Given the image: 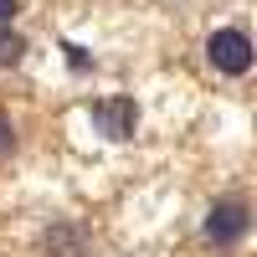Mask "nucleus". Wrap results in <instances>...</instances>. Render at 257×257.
I'll return each instance as SVG.
<instances>
[{
  "instance_id": "f257e3e1",
  "label": "nucleus",
  "mask_w": 257,
  "mask_h": 257,
  "mask_svg": "<svg viewBox=\"0 0 257 257\" xmlns=\"http://www.w3.org/2000/svg\"><path fill=\"white\" fill-rule=\"evenodd\" d=\"M201 231H206L211 247H242L247 231H252V206H247L242 196H221V201H211Z\"/></svg>"
},
{
  "instance_id": "f03ea898",
  "label": "nucleus",
  "mask_w": 257,
  "mask_h": 257,
  "mask_svg": "<svg viewBox=\"0 0 257 257\" xmlns=\"http://www.w3.org/2000/svg\"><path fill=\"white\" fill-rule=\"evenodd\" d=\"M206 62L216 67L221 77H247L252 72V36L242 26H221L206 36Z\"/></svg>"
},
{
  "instance_id": "7ed1b4c3",
  "label": "nucleus",
  "mask_w": 257,
  "mask_h": 257,
  "mask_svg": "<svg viewBox=\"0 0 257 257\" xmlns=\"http://www.w3.org/2000/svg\"><path fill=\"white\" fill-rule=\"evenodd\" d=\"M88 118H93V128H98L103 139L123 144V139H134V128H139V103L128 98V93H113V98H93Z\"/></svg>"
},
{
  "instance_id": "20e7f679",
  "label": "nucleus",
  "mask_w": 257,
  "mask_h": 257,
  "mask_svg": "<svg viewBox=\"0 0 257 257\" xmlns=\"http://www.w3.org/2000/svg\"><path fill=\"white\" fill-rule=\"evenodd\" d=\"M41 247H47L52 257H88V231L72 226V221H57V226H47Z\"/></svg>"
},
{
  "instance_id": "39448f33",
  "label": "nucleus",
  "mask_w": 257,
  "mask_h": 257,
  "mask_svg": "<svg viewBox=\"0 0 257 257\" xmlns=\"http://www.w3.org/2000/svg\"><path fill=\"white\" fill-rule=\"evenodd\" d=\"M21 62H26V36L0 26V67H21Z\"/></svg>"
},
{
  "instance_id": "423d86ee",
  "label": "nucleus",
  "mask_w": 257,
  "mask_h": 257,
  "mask_svg": "<svg viewBox=\"0 0 257 257\" xmlns=\"http://www.w3.org/2000/svg\"><path fill=\"white\" fill-rule=\"evenodd\" d=\"M62 52H67V67H72V72H88V67H93V57L82 52L77 41H62Z\"/></svg>"
},
{
  "instance_id": "0eeeda50",
  "label": "nucleus",
  "mask_w": 257,
  "mask_h": 257,
  "mask_svg": "<svg viewBox=\"0 0 257 257\" xmlns=\"http://www.w3.org/2000/svg\"><path fill=\"white\" fill-rule=\"evenodd\" d=\"M11 149H16V123H11V118H0V160H6Z\"/></svg>"
},
{
  "instance_id": "6e6552de",
  "label": "nucleus",
  "mask_w": 257,
  "mask_h": 257,
  "mask_svg": "<svg viewBox=\"0 0 257 257\" xmlns=\"http://www.w3.org/2000/svg\"><path fill=\"white\" fill-rule=\"evenodd\" d=\"M16 16H21V0H0V26H11Z\"/></svg>"
}]
</instances>
